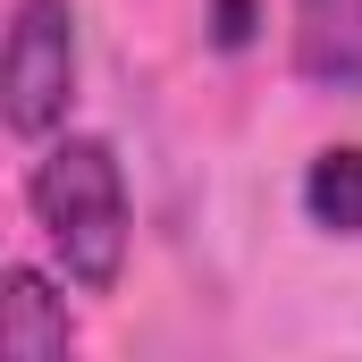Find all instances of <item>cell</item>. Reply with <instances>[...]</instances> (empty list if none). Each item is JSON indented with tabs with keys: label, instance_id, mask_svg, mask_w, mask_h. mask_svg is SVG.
<instances>
[{
	"label": "cell",
	"instance_id": "cell-1",
	"mask_svg": "<svg viewBox=\"0 0 362 362\" xmlns=\"http://www.w3.org/2000/svg\"><path fill=\"white\" fill-rule=\"evenodd\" d=\"M25 211H34V228L51 236L59 270L85 295L118 286V262H127V177H118V152L101 135H59L34 160V177H25Z\"/></svg>",
	"mask_w": 362,
	"mask_h": 362
},
{
	"label": "cell",
	"instance_id": "cell-2",
	"mask_svg": "<svg viewBox=\"0 0 362 362\" xmlns=\"http://www.w3.org/2000/svg\"><path fill=\"white\" fill-rule=\"evenodd\" d=\"M76 101V8L68 0H17L8 51H0V118L8 135H51L68 127Z\"/></svg>",
	"mask_w": 362,
	"mask_h": 362
},
{
	"label": "cell",
	"instance_id": "cell-3",
	"mask_svg": "<svg viewBox=\"0 0 362 362\" xmlns=\"http://www.w3.org/2000/svg\"><path fill=\"white\" fill-rule=\"evenodd\" d=\"M295 76L362 93V0H295Z\"/></svg>",
	"mask_w": 362,
	"mask_h": 362
},
{
	"label": "cell",
	"instance_id": "cell-4",
	"mask_svg": "<svg viewBox=\"0 0 362 362\" xmlns=\"http://www.w3.org/2000/svg\"><path fill=\"white\" fill-rule=\"evenodd\" d=\"M0 346H8L17 362H59L68 346H76L68 303H59L34 270H8V295H0Z\"/></svg>",
	"mask_w": 362,
	"mask_h": 362
},
{
	"label": "cell",
	"instance_id": "cell-5",
	"mask_svg": "<svg viewBox=\"0 0 362 362\" xmlns=\"http://www.w3.org/2000/svg\"><path fill=\"white\" fill-rule=\"evenodd\" d=\"M303 211L329 236H362V144H329L303 169Z\"/></svg>",
	"mask_w": 362,
	"mask_h": 362
},
{
	"label": "cell",
	"instance_id": "cell-6",
	"mask_svg": "<svg viewBox=\"0 0 362 362\" xmlns=\"http://www.w3.org/2000/svg\"><path fill=\"white\" fill-rule=\"evenodd\" d=\"M211 34H219V51H245L253 42V0H219V25Z\"/></svg>",
	"mask_w": 362,
	"mask_h": 362
}]
</instances>
